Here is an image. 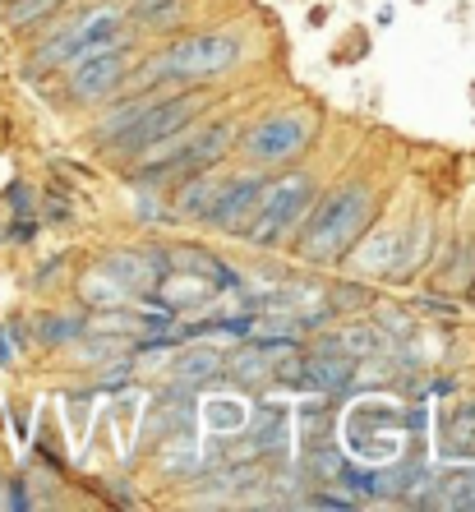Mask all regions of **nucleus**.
<instances>
[{
	"label": "nucleus",
	"mask_w": 475,
	"mask_h": 512,
	"mask_svg": "<svg viewBox=\"0 0 475 512\" xmlns=\"http://www.w3.org/2000/svg\"><path fill=\"white\" fill-rule=\"evenodd\" d=\"M369 217H374V190L360 180H346L337 190H328L323 199L309 203L305 222L296 227V250L305 263H337L342 254H351L360 236H365Z\"/></svg>",
	"instance_id": "1"
},
{
	"label": "nucleus",
	"mask_w": 475,
	"mask_h": 512,
	"mask_svg": "<svg viewBox=\"0 0 475 512\" xmlns=\"http://www.w3.org/2000/svg\"><path fill=\"white\" fill-rule=\"evenodd\" d=\"M240 56H245V42L236 33H194L185 42H171V47L153 51L148 65L134 79H125V84H130V93L171 88V84H203V79L236 70Z\"/></svg>",
	"instance_id": "2"
},
{
	"label": "nucleus",
	"mask_w": 475,
	"mask_h": 512,
	"mask_svg": "<svg viewBox=\"0 0 475 512\" xmlns=\"http://www.w3.org/2000/svg\"><path fill=\"white\" fill-rule=\"evenodd\" d=\"M231 148H236V120H213V125H203V130L190 125V130L176 134V139L148 148L134 176H139V185H171V180L213 171Z\"/></svg>",
	"instance_id": "3"
},
{
	"label": "nucleus",
	"mask_w": 475,
	"mask_h": 512,
	"mask_svg": "<svg viewBox=\"0 0 475 512\" xmlns=\"http://www.w3.org/2000/svg\"><path fill=\"white\" fill-rule=\"evenodd\" d=\"M319 199V180L309 171H286V176L268 180L254 203V213L245 217V227L236 231L250 250H277L282 240L296 236V227L305 222L309 203Z\"/></svg>",
	"instance_id": "4"
},
{
	"label": "nucleus",
	"mask_w": 475,
	"mask_h": 512,
	"mask_svg": "<svg viewBox=\"0 0 475 512\" xmlns=\"http://www.w3.org/2000/svg\"><path fill=\"white\" fill-rule=\"evenodd\" d=\"M319 134V120L314 111H273V116L254 120L245 134H236L245 162H254L259 171L273 167H291L296 157L309 153V143Z\"/></svg>",
	"instance_id": "5"
},
{
	"label": "nucleus",
	"mask_w": 475,
	"mask_h": 512,
	"mask_svg": "<svg viewBox=\"0 0 475 512\" xmlns=\"http://www.w3.org/2000/svg\"><path fill=\"white\" fill-rule=\"evenodd\" d=\"M139 42V28L125 24L111 42L102 47H88L70 60V97L79 107H93V102H107L111 93L125 88L130 79V47Z\"/></svg>",
	"instance_id": "6"
},
{
	"label": "nucleus",
	"mask_w": 475,
	"mask_h": 512,
	"mask_svg": "<svg viewBox=\"0 0 475 512\" xmlns=\"http://www.w3.org/2000/svg\"><path fill=\"white\" fill-rule=\"evenodd\" d=\"M199 111H203V93H171V97L157 93L153 102L139 111V120H134L130 130H120L107 148H116L120 157H143L148 148H157V143H167L190 130L194 120H199Z\"/></svg>",
	"instance_id": "7"
},
{
	"label": "nucleus",
	"mask_w": 475,
	"mask_h": 512,
	"mask_svg": "<svg viewBox=\"0 0 475 512\" xmlns=\"http://www.w3.org/2000/svg\"><path fill=\"white\" fill-rule=\"evenodd\" d=\"M120 28H125V10H116V5H97V10L70 14V19H60L56 33L37 47L33 70H56V65H70L79 51L111 42Z\"/></svg>",
	"instance_id": "8"
},
{
	"label": "nucleus",
	"mask_w": 475,
	"mask_h": 512,
	"mask_svg": "<svg viewBox=\"0 0 475 512\" xmlns=\"http://www.w3.org/2000/svg\"><path fill=\"white\" fill-rule=\"evenodd\" d=\"M263 185H268V176H263L259 167L245 171V176L222 180V185H217L213 208H208V222H213L217 231H231V236H236V231L245 227V217L254 213V203H259Z\"/></svg>",
	"instance_id": "9"
},
{
	"label": "nucleus",
	"mask_w": 475,
	"mask_h": 512,
	"mask_svg": "<svg viewBox=\"0 0 475 512\" xmlns=\"http://www.w3.org/2000/svg\"><path fill=\"white\" fill-rule=\"evenodd\" d=\"M351 379H356V360H346L342 351H309V356H300L296 388H309V393H342Z\"/></svg>",
	"instance_id": "10"
},
{
	"label": "nucleus",
	"mask_w": 475,
	"mask_h": 512,
	"mask_svg": "<svg viewBox=\"0 0 475 512\" xmlns=\"http://www.w3.org/2000/svg\"><path fill=\"white\" fill-rule=\"evenodd\" d=\"M217 185H222V180H217L213 171H199V176L176 180V199L167 203V213L176 217V222H208V208H213V199H217Z\"/></svg>",
	"instance_id": "11"
},
{
	"label": "nucleus",
	"mask_w": 475,
	"mask_h": 512,
	"mask_svg": "<svg viewBox=\"0 0 475 512\" xmlns=\"http://www.w3.org/2000/svg\"><path fill=\"white\" fill-rule=\"evenodd\" d=\"M226 356L217 346H190L185 356L171 360V379L185 383V388H208V383H222Z\"/></svg>",
	"instance_id": "12"
},
{
	"label": "nucleus",
	"mask_w": 475,
	"mask_h": 512,
	"mask_svg": "<svg viewBox=\"0 0 475 512\" xmlns=\"http://www.w3.org/2000/svg\"><path fill=\"white\" fill-rule=\"evenodd\" d=\"M245 448H250L254 457H273V453H282L286 448V406L277 411V402H268L254 416V425H250V439H245Z\"/></svg>",
	"instance_id": "13"
},
{
	"label": "nucleus",
	"mask_w": 475,
	"mask_h": 512,
	"mask_svg": "<svg viewBox=\"0 0 475 512\" xmlns=\"http://www.w3.org/2000/svg\"><path fill=\"white\" fill-rule=\"evenodd\" d=\"M157 93H162V88H148V93H130V97H125V102H120V107H111V111H107V116L97 120V130H93V139H97V143H102V148H107V143H111V139H116V134H120V130H130L134 120H139V111H143V107H148V102H153V97H157Z\"/></svg>",
	"instance_id": "14"
},
{
	"label": "nucleus",
	"mask_w": 475,
	"mask_h": 512,
	"mask_svg": "<svg viewBox=\"0 0 475 512\" xmlns=\"http://www.w3.org/2000/svg\"><path fill=\"white\" fill-rule=\"evenodd\" d=\"M134 28L143 33H167L185 19V0H134Z\"/></svg>",
	"instance_id": "15"
},
{
	"label": "nucleus",
	"mask_w": 475,
	"mask_h": 512,
	"mask_svg": "<svg viewBox=\"0 0 475 512\" xmlns=\"http://www.w3.org/2000/svg\"><path fill=\"white\" fill-rule=\"evenodd\" d=\"M337 351H342L346 360H374L383 356V333L374 328V323H351V328H342L337 333Z\"/></svg>",
	"instance_id": "16"
},
{
	"label": "nucleus",
	"mask_w": 475,
	"mask_h": 512,
	"mask_svg": "<svg viewBox=\"0 0 475 512\" xmlns=\"http://www.w3.org/2000/svg\"><path fill=\"white\" fill-rule=\"evenodd\" d=\"M273 374V356L263 351V346H245V351H236V356H226V370L222 379H236V383H259Z\"/></svg>",
	"instance_id": "17"
},
{
	"label": "nucleus",
	"mask_w": 475,
	"mask_h": 512,
	"mask_svg": "<svg viewBox=\"0 0 475 512\" xmlns=\"http://www.w3.org/2000/svg\"><path fill=\"white\" fill-rule=\"evenodd\" d=\"M434 508H466L475 512V466L471 471H452L434 485Z\"/></svg>",
	"instance_id": "18"
},
{
	"label": "nucleus",
	"mask_w": 475,
	"mask_h": 512,
	"mask_svg": "<svg viewBox=\"0 0 475 512\" xmlns=\"http://www.w3.org/2000/svg\"><path fill=\"white\" fill-rule=\"evenodd\" d=\"M84 328H88V314H51V319H42L37 337H42V346H74L84 337Z\"/></svg>",
	"instance_id": "19"
},
{
	"label": "nucleus",
	"mask_w": 475,
	"mask_h": 512,
	"mask_svg": "<svg viewBox=\"0 0 475 512\" xmlns=\"http://www.w3.org/2000/svg\"><path fill=\"white\" fill-rule=\"evenodd\" d=\"M79 291H84V300H88V305H97V310H116L120 300H130V296H125V286H120L116 277H107L102 268H93V273L84 277V286H79Z\"/></svg>",
	"instance_id": "20"
},
{
	"label": "nucleus",
	"mask_w": 475,
	"mask_h": 512,
	"mask_svg": "<svg viewBox=\"0 0 475 512\" xmlns=\"http://www.w3.org/2000/svg\"><path fill=\"white\" fill-rule=\"evenodd\" d=\"M60 5L65 0H10V24L14 28H28V24H42V19H51V14H60Z\"/></svg>",
	"instance_id": "21"
},
{
	"label": "nucleus",
	"mask_w": 475,
	"mask_h": 512,
	"mask_svg": "<svg viewBox=\"0 0 475 512\" xmlns=\"http://www.w3.org/2000/svg\"><path fill=\"white\" fill-rule=\"evenodd\" d=\"M323 305H328V310H365L369 305V291L365 286H356V282H342V286H333V291H328V296H323Z\"/></svg>",
	"instance_id": "22"
},
{
	"label": "nucleus",
	"mask_w": 475,
	"mask_h": 512,
	"mask_svg": "<svg viewBox=\"0 0 475 512\" xmlns=\"http://www.w3.org/2000/svg\"><path fill=\"white\" fill-rule=\"evenodd\" d=\"M342 466H346V457L333 453V448H323V453H309V471H314L319 480H337V476H342Z\"/></svg>",
	"instance_id": "23"
},
{
	"label": "nucleus",
	"mask_w": 475,
	"mask_h": 512,
	"mask_svg": "<svg viewBox=\"0 0 475 512\" xmlns=\"http://www.w3.org/2000/svg\"><path fill=\"white\" fill-rule=\"evenodd\" d=\"M305 508H328V512H346V508H356V499H337L333 489H319V494H309Z\"/></svg>",
	"instance_id": "24"
},
{
	"label": "nucleus",
	"mask_w": 475,
	"mask_h": 512,
	"mask_svg": "<svg viewBox=\"0 0 475 512\" xmlns=\"http://www.w3.org/2000/svg\"><path fill=\"white\" fill-rule=\"evenodd\" d=\"M130 374H134V365H130V360H120V365H116L111 374H97V388H107V393H116V388H120L125 379H130Z\"/></svg>",
	"instance_id": "25"
},
{
	"label": "nucleus",
	"mask_w": 475,
	"mask_h": 512,
	"mask_svg": "<svg viewBox=\"0 0 475 512\" xmlns=\"http://www.w3.org/2000/svg\"><path fill=\"white\" fill-rule=\"evenodd\" d=\"M14 213H33V199H28V190H14Z\"/></svg>",
	"instance_id": "26"
},
{
	"label": "nucleus",
	"mask_w": 475,
	"mask_h": 512,
	"mask_svg": "<svg viewBox=\"0 0 475 512\" xmlns=\"http://www.w3.org/2000/svg\"><path fill=\"white\" fill-rule=\"evenodd\" d=\"M14 351H10V337H5V328H0V365H10Z\"/></svg>",
	"instance_id": "27"
},
{
	"label": "nucleus",
	"mask_w": 475,
	"mask_h": 512,
	"mask_svg": "<svg viewBox=\"0 0 475 512\" xmlns=\"http://www.w3.org/2000/svg\"><path fill=\"white\" fill-rule=\"evenodd\" d=\"M471 291H475V277H471Z\"/></svg>",
	"instance_id": "28"
}]
</instances>
